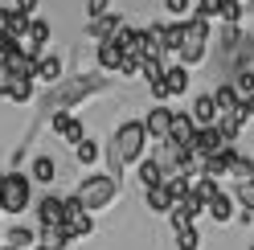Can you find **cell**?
Instances as JSON below:
<instances>
[{"label":"cell","instance_id":"6da1fadb","mask_svg":"<svg viewBox=\"0 0 254 250\" xmlns=\"http://www.w3.org/2000/svg\"><path fill=\"white\" fill-rule=\"evenodd\" d=\"M144 148H148V131H144V123H139V119L123 123V127L111 135V144H107V177H111V181H119L127 164H139V160H144Z\"/></svg>","mask_w":254,"mask_h":250},{"label":"cell","instance_id":"7a4b0ae2","mask_svg":"<svg viewBox=\"0 0 254 250\" xmlns=\"http://www.w3.org/2000/svg\"><path fill=\"white\" fill-rule=\"evenodd\" d=\"M99 90H107V78H103V74H74L70 82H58V90L41 103V115L70 111V107H78L86 95H99Z\"/></svg>","mask_w":254,"mask_h":250},{"label":"cell","instance_id":"3957f363","mask_svg":"<svg viewBox=\"0 0 254 250\" xmlns=\"http://www.w3.org/2000/svg\"><path fill=\"white\" fill-rule=\"evenodd\" d=\"M115 193H119V181H111L107 173H94V177H86L82 185H78V205H82L86 213H99V209H107L111 201H115Z\"/></svg>","mask_w":254,"mask_h":250},{"label":"cell","instance_id":"277c9868","mask_svg":"<svg viewBox=\"0 0 254 250\" xmlns=\"http://www.w3.org/2000/svg\"><path fill=\"white\" fill-rule=\"evenodd\" d=\"M33 205V181L25 173H4L0 177V209L4 213H25Z\"/></svg>","mask_w":254,"mask_h":250},{"label":"cell","instance_id":"5b68a950","mask_svg":"<svg viewBox=\"0 0 254 250\" xmlns=\"http://www.w3.org/2000/svg\"><path fill=\"white\" fill-rule=\"evenodd\" d=\"M139 123L148 131V144H164L168 131H172V107H152L148 119H139Z\"/></svg>","mask_w":254,"mask_h":250},{"label":"cell","instance_id":"8992f818","mask_svg":"<svg viewBox=\"0 0 254 250\" xmlns=\"http://www.w3.org/2000/svg\"><path fill=\"white\" fill-rule=\"evenodd\" d=\"M50 127L62 135V139H66V144H82V139H86V131H82V119H78L74 111H58V115H50Z\"/></svg>","mask_w":254,"mask_h":250},{"label":"cell","instance_id":"52a82bcc","mask_svg":"<svg viewBox=\"0 0 254 250\" xmlns=\"http://www.w3.org/2000/svg\"><path fill=\"white\" fill-rule=\"evenodd\" d=\"M37 226L41 230H62L66 226V205H62V197H41L37 201Z\"/></svg>","mask_w":254,"mask_h":250},{"label":"cell","instance_id":"ba28073f","mask_svg":"<svg viewBox=\"0 0 254 250\" xmlns=\"http://www.w3.org/2000/svg\"><path fill=\"white\" fill-rule=\"evenodd\" d=\"M221 148H226V139H221V131L217 127H197V135H193V152L197 160H205V156H217Z\"/></svg>","mask_w":254,"mask_h":250},{"label":"cell","instance_id":"9c48e42d","mask_svg":"<svg viewBox=\"0 0 254 250\" xmlns=\"http://www.w3.org/2000/svg\"><path fill=\"white\" fill-rule=\"evenodd\" d=\"M193 135H197V123L189 119V111H172V131H168V139H172V144H181V148H193Z\"/></svg>","mask_w":254,"mask_h":250},{"label":"cell","instance_id":"30bf717a","mask_svg":"<svg viewBox=\"0 0 254 250\" xmlns=\"http://www.w3.org/2000/svg\"><path fill=\"white\" fill-rule=\"evenodd\" d=\"M33 82H50V86L66 82V66H62V58L41 54V58H37V78H33Z\"/></svg>","mask_w":254,"mask_h":250},{"label":"cell","instance_id":"8fae6325","mask_svg":"<svg viewBox=\"0 0 254 250\" xmlns=\"http://www.w3.org/2000/svg\"><path fill=\"white\" fill-rule=\"evenodd\" d=\"M189 119H193L197 127H213V123H217L213 95H197V99H193V107H189Z\"/></svg>","mask_w":254,"mask_h":250},{"label":"cell","instance_id":"7c38bea8","mask_svg":"<svg viewBox=\"0 0 254 250\" xmlns=\"http://www.w3.org/2000/svg\"><path fill=\"white\" fill-rule=\"evenodd\" d=\"M205 54H209V41H201V37H185V45L177 50V58H181L177 66H185V70H189V66H197Z\"/></svg>","mask_w":254,"mask_h":250},{"label":"cell","instance_id":"4fadbf2b","mask_svg":"<svg viewBox=\"0 0 254 250\" xmlns=\"http://www.w3.org/2000/svg\"><path fill=\"white\" fill-rule=\"evenodd\" d=\"M0 246H4V250H29V246H37V230H29V226H12L4 238H0Z\"/></svg>","mask_w":254,"mask_h":250},{"label":"cell","instance_id":"5bb4252c","mask_svg":"<svg viewBox=\"0 0 254 250\" xmlns=\"http://www.w3.org/2000/svg\"><path fill=\"white\" fill-rule=\"evenodd\" d=\"M119 25H123V21L115 17V12H107V17H99V21H90V25H86V33H90L94 41H111V37L119 33Z\"/></svg>","mask_w":254,"mask_h":250},{"label":"cell","instance_id":"9a60e30c","mask_svg":"<svg viewBox=\"0 0 254 250\" xmlns=\"http://www.w3.org/2000/svg\"><path fill=\"white\" fill-rule=\"evenodd\" d=\"M217 193H221V189H217V181H209V177H193V181H189V197H193L197 205H209Z\"/></svg>","mask_w":254,"mask_h":250},{"label":"cell","instance_id":"2e32d148","mask_svg":"<svg viewBox=\"0 0 254 250\" xmlns=\"http://www.w3.org/2000/svg\"><path fill=\"white\" fill-rule=\"evenodd\" d=\"M234 209H238V205H234V197H230V193H217L209 205H205V213H209L213 222H221V226H226V222H234Z\"/></svg>","mask_w":254,"mask_h":250},{"label":"cell","instance_id":"e0dca14e","mask_svg":"<svg viewBox=\"0 0 254 250\" xmlns=\"http://www.w3.org/2000/svg\"><path fill=\"white\" fill-rule=\"evenodd\" d=\"M58 177V164H54V156H33V164H29V181H37V185H50Z\"/></svg>","mask_w":254,"mask_h":250},{"label":"cell","instance_id":"ac0fdd59","mask_svg":"<svg viewBox=\"0 0 254 250\" xmlns=\"http://www.w3.org/2000/svg\"><path fill=\"white\" fill-rule=\"evenodd\" d=\"M164 90H168V99L172 95H185V90H189V70L185 66H164Z\"/></svg>","mask_w":254,"mask_h":250},{"label":"cell","instance_id":"d6986e66","mask_svg":"<svg viewBox=\"0 0 254 250\" xmlns=\"http://www.w3.org/2000/svg\"><path fill=\"white\" fill-rule=\"evenodd\" d=\"M135 177H139V185H144V189H156V185H164V173L156 168L152 156H144V160L135 164Z\"/></svg>","mask_w":254,"mask_h":250},{"label":"cell","instance_id":"ffe728a7","mask_svg":"<svg viewBox=\"0 0 254 250\" xmlns=\"http://www.w3.org/2000/svg\"><path fill=\"white\" fill-rule=\"evenodd\" d=\"M213 107H217V115H230V111H238V107H242V99L234 95L230 82H221V86L213 90Z\"/></svg>","mask_w":254,"mask_h":250},{"label":"cell","instance_id":"44dd1931","mask_svg":"<svg viewBox=\"0 0 254 250\" xmlns=\"http://www.w3.org/2000/svg\"><path fill=\"white\" fill-rule=\"evenodd\" d=\"M94 230V217L86 209H78V213H66V234L70 238H86V234Z\"/></svg>","mask_w":254,"mask_h":250},{"label":"cell","instance_id":"7402d4cb","mask_svg":"<svg viewBox=\"0 0 254 250\" xmlns=\"http://www.w3.org/2000/svg\"><path fill=\"white\" fill-rule=\"evenodd\" d=\"M123 66V50L115 41H99V70H119Z\"/></svg>","mask_w":254,"mask_h":250},{"label":"cell","instance_id":"603a6c76","mask_svg":"<svg viewBox=\"0 0 254 250\" xmlns=\"http://www.w3.org/2000/svg\"><path fill=\"white\" fill-rule=\"evenodd\" d=\"M230 197H234V205L242 213H254V181H238Z\"/></svg>","mask_w":254,"mask_h":250},{"label":"cell","instance_id":"cb8c5ba5","mask_svg":"<svg viewBox=\"0 0 254 250\" xmlns=\"http://www.w3.org/2000/svg\"><path fill=\"white\" fill-rule=\"evenodd\" d=\"M33 86H37L33 78H12V86H8V95H4V99H8V103H21V107H25L29 99H33Z\"/></svg>","mask_w":254,"mask_h":250},{"label":"cell","instance_id":"d4e9b609","mask_svg":"<svg viewBox=\"0 0 254 250\" xmlns=\"http://www.w3.org/2000/svg\"><path fill=\"white\" fill-rule=\"evenodd\" d=\"M37 246H45V250H66V246H70V234H66V226H62V230H41Z\"/></svg>","mask_w":254,"mask_h":250},{"label":"cell","instance_id":"484cf974","mask_svg":"<svg viewBox=\"0 0 254 250\" xmlns=\"http://www.w3.org/2000/svg\"><path fill=\"white\" fill-rule=\"evenodd\" d=\"M181 45H185V21L164 25V54H177Z\"/></svg>","mask_w":254,"mask_h":250},{"label":"cell","instance_id":"4316f807","mask_svg":"<svg viewBox=\"0 0 254 250\" xmlns=\"http://www.w3.org/2000/svg\"><path fill=\"white\" fill-rule=\"evenodd\" d=\"M230 177H234V185H238V181H254V160L238 152L234 160H230Z\"/></svg>","mask_w":254,"mask_h":250},{"label":"cell","instance_id":"83f0119b","mask_svg":"<svg viewBox=\"0 0 254 250\" xmlns=\"http://www.w3.org/2000/svg\"><path fill=\"white\" fill-rule=\"evenodd\" d=\"M74 156H78V164H99V156H103V148H99V139H82V144L74 148Z\"/></svg>","mask_w":254,"mask_h":250},{"label":"cell","instance_id":"f1b7e54d","mask_svg":"<svg viewBox=\"0 0 254 250\" xmlns=\"http://www.w3.org/2000/svg\"><path fill=\"white\" fill-rule=\"evenodd\" d=\"M189 181H193V177H168V181H164V189H168V201H172V205H181V201L189 197Z\"/></svg>","mask_w":254,"mask_h":250},{"label":"cell","instance_id":"f546056e","mask_svg":"<svg viewBox=\"0 0 254 250\" xmlns=\"http://www.w3.org/2000/svg\"><path fill=\"white\" fill-rule=\"evenodd\" d=\"M148 209H152V213H168V209H172V201H168V189H164V185L148 189Z\"/></svg>","mask_w":254,"mask_h":250},{"label":"cell","instance_id":"4dcf8cb0","mask_svg":"<svg viewBox=\"0 0 254 250\" xmlns=\"http://www.w3.org/2000/svg\"><path fill=\"white\" fill-rule=\"evenodd\" d=\"M242 4H234V0H226V4H221V21H226L230 29H242Z\"/></svg>","mask_w":254,"mask_h":250},{"label":"cell","instance_id":"1f68e13d","mask_svg":"<svg viewBox=\"0 0 254 250\" xmlns=\"http://www.w3.org/2000/svg\"><path fill=\"white\" fill-rule=\"evenodd\" d=\"M221 4H226V0H197L193 17H201V21H209V17H221Z\"/></svg>","mask_w":254,"mask_h":250},{"label":"cell","instance_id":"d6a6232c","mask_svg":"<svg viewBox=\"0 0 254 250\" xmlns=\"http://www.w3.org/2000/svg\"><path fill=\"white\" fill-rule=\"evenodd\" d=\"M177 250H201V230H181L177 234Z\"/></svg>","mask_w":254,"mask_h":250},{"label":"cell","instance_id":"836d02e7","mask_svg":"<svg viewBox=\"0 0 254 250\" xmlns=\"http://www.w3.org/2000/svg\"><path fill=\"white\" fill-rule=\"evenodd\" d=\"M107 12H111V0H86V17H90V21L107 17Z\"/></svg>","mask_w":254,"mask_h":250},{"label":"cell","instance_id":"e575fe53","mask_svg":"<svg viewBox=\"0 0 254 250\" xmlns=\"http://www.w3.org/2000/svg\"><path fill=\"white\" fill-rule=\"evenodd\" d=\"M189 4H193V0H164V8H168V17H189V12H193V8H189Z\"/></svg>","mask_w":254,"mask_h":250},{"label":"cell","instance_id":"d590c367","mask_svg":"<svg viewBox=\"0 0 254 250\" xmlns=\"http://www.w3.org/2000/svg\"><path fill=\"white\" fill-rule=\"evenodd\" d=\"M12 12H21V17H29V21H33V12H37V0H17V8H12Z\"/></svg>","mask_w":254,"mask_h":250},{"label":"cell","instance_id":"8d00e7d4","mask_svg":"<svg viewBox=\"0 0 254 250\" xmlns=\"http://www.w3.org/2000/svg\"><path fill=\"white\" fill-rule=\"evenodd\" d=\"M8 86H12V74H8V66H4V62H0V99L8 95Z\"/></svg>","mask_w":254,"mask_h":250},{"label":"cell","instance_id":"74e56055","mask_svg":"<svg viewBox=\"0 0 254 250\" xmlns=\"http://www.w3.org/2000/svg\"><path fill=\"white\" fill-rule=\"evenodd\" d=\"M242 8H254V0H242Z\"/></svg>","mask_w":254,"mask_h":250},{"label":"cell","instance_id":"f35d334b","mask_svg":"<svg viewBox=\"0 0 254 250\" xmlns=\"http://www.w3.org/2000/svg\"><path fill=\"white\" fill-rule=\"evenodd\" d=\"M234 4H242V0H234Z\"/></svg>","mask_w":254,"mask_h":250},{"label":"cell","instance_id":"ab89813d","mask_svg":"<svg viewBox=\"0 0 254 250\" xmlns=\"http://www.w3.org/2000/svg\"><path fill=\"white\" fill-rule=\"evenodd\" d=\"M0 213H4V209H0Z\"/></svg>","mask_w":254,"mask_h":250},{"label":"cell","instance_id":"60d3db41","mask_svg":"<svg viewBox=\"0 0 254 250\" xmlns=\"http://www.w3.org/2000/svg\"><path fill=\"white\" fill-rule=\"evenodd\" d=\"M0 250H4V246H0Z\"/></svg>","mask_w":254,"mask_h":250},{"label":"cell","instance_id":"b9f144b4","mask_svg":"<svg viewBox=\"0 0 254 250\" xmlns=\"http://www.w3.org/2000/svg\"><path fill=\"white\" fill-rule=\"evenodd\" d=\"M250 250H254V246H250Z\"/></svg>","mask_w":254,"mask_h":250},{"label":"cell","instance_id":"7bdbcfd3","mask_svg":"<svg viewBox=\"0 0 254 250\" xmlns=\"http://www.w3.org/2000/svg\"><path fill=\"white\" fill-rule=\"evenodd\" d=\"M250 123H254V119H250Z\"/></svg>","mask_w":254,"mask_h":250}]
</instances>
